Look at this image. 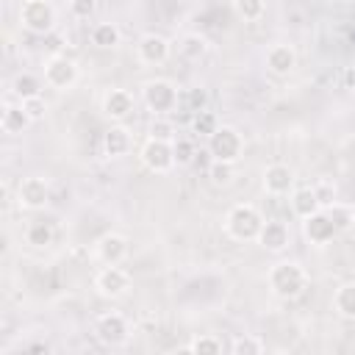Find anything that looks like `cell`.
<instances>
[{
    "label": "cell",
    "mask_w": 355,
    "mask_h": 355,
    "mask_svg": "<svg viewBox=\"0 0 355 355\" xmlns=\"http://www.w3.org/2000/svg\"><path fill=\"white\" fill-rule=\"evenodd\" d=\"M94 336H97V341L105 344V347H122V344L130 338V324H128V319H125L122 313L108 311V313L97 316V322H94Z\"/></svg>",
    "instance_id": "9"
},
{
    "label": "cell",
    "mask_w": 355,
    "mask_h": 355,
    "mask_svg": "<svg viewBox=\"0 0 355 355\" xmlns=\"http://www.w3.org/2000/svg\"><path fill=\"white\" fill-rule=\"evenodd\" d=\"M333 311H336L341 319L355 322V280L341 283V286L333 291Z\"/></svg>",
    "instance_id": "21"
},
{
    "label": "cell",
    "mask_w": 355,
    "mask_h": 355,
    "mask_svg": "<svg viewBox=\"0 0 355 355\" xmlns=\"http://www.w3.org/2000/svg\"><path fill=\"white\" fill-rule=\"evenodd\" d=\"M128 250H130V244H128V239H125L122 233H105V236L97 241L94 255H97L103 263H122V261L128 258Z\"/></svg>",
    "instance_id": "17"
},
{
    "label": "cell",
    "mask_w": 355,
    "mask_h": 355,
    "mask_svg": "<svg viewBox=\"0 0 355 355\" xmlns=\"http://www.w3.org/2000/svg\"><path fill=\"white\" fill-rule=\"evenodd\" d=\"M266 283H269V288H272L275 297H280V300H297V297L305 294L311 277H308V272H305L302 263H297V261H277V263H272V269L266 275Z\"/></svg>",
    "instance_id": "1"
},
{
    "label": "cell",
    "mask_w": 355,
    "mask_h": 355,
    "mask_svg": "<svg viewBox=\"0 0 355 355\" xmlns=\"http://www.w3.org/2000/svg\"><path fill=\"white\" fill-rule=\"evenodd\" d=\"M94 288L108 300H119L130 288V275L119 263H103V269L94 275Z\"/></svg>",
    "instance_id": "10"
},
{
    "label": "cell",
    "mask_w": 355,
    "mask_h": 355,
    "mask_svg": "<svg viewBox=\"0 0 355 355\" xmlns=\"http://www.w3.org/2000/svg\"><path fill=\"white\" fill-rule=\"evenodd\" d=\"M216 128H219V122H216V116H214L208 108L200 111V114H191V130H194L197 136H205V139H208Z\"/></svg>",
    "instance_id": "32"
},
{
    "label": "cell",
    "mask_w": 355,
    "mask_h": 355,
    "mask_svg": "<svg viewBox=\"0 0 355 355\" xmlns=\"http://www.w3.org/2000/svg\"><path fill=\"white\" fill-rule=\"evenodd\" d=\"M44 86H47L44 78H39V75H33V72H19V75H14V80H11V94H14L17 100H25V97L42 94Z\"/></svg>",
    "instance_id": "22"
},
{
    "label": "cell",
    "mask_w": 355,
    "mask_h": 355,
    "mask_svg": "<svg viewBox=\"0 0 355 355\" xmlns=\"http://www.w3.org/2000/svg\"><path fill=\"white\" fill-rule=\"evenodd\" d=\"M263 216L252 202H236L225 216V233L236 241H258Z\"/></svg>",
    "instance_id": "2"
},
{
    "label": "cell",
    "mask_w": 355,
    "mask_h": 355,
    "mask_svg": "<svg viewBox=\"0 0 355 355\" xmlns=\"http://www.w3.org/2000/svg\"><path fill=\"white\" fill-rule=\"evenodd\" d=\"M172 150H175V164H178V166H189V164L194 161V141H191V139L178 136V139L172 141Z\"/></svg>",
    "instance_id": "34"
},
{
    "label": "cell",
    "mask_w": 355,
    "mask_h": 355,
    "mask_svg": "<svg viewBox=\"0 0 355 355\" xmlns=\"http://www.w3.org/2000/svg\"><path fill=\"white\" fill-rule=\"evenodd\" d=\"M28 125H31V116L25 114V108L19 105V100H17V103H6V105H3V114H0V128H3L6 133L17 136V133H22Z\"/></svg>",
    "instance_id": "20"
},
{
    "label": "cell",
    "mask_w": 355,
    "mask_h": 355,
    "mask_svg": "<svg viewBox=\"0 0 355 355\" xmlns=\"http://www.w3.org/2000/svg\"><path fill=\"white\" fill-rule=\"evenodd\" d=\"M288 202H291L294 216H300V219H308L311 214H316V211L322 208V202H319V197H316L313 186H300V189H294Z\"/></svg>",
    "instance_id": "19"
},
{
    "label": "cell",
    "mask_w": 355,
    "mask_h": 355,
    "mask_svg": "<svg viewBox=\"0 0 355 355\" xmlns=\"http://www.w3.org/2000/svg\"><path fill=\"white\" fill-rule=\"evenodd\" d=\"M258 244L269 252H283L291 244V230L280 219H263V227L258 233Z\"/></svg>",
    "instance_id": "15"
},
{
    "label": "cell",
    "mask_w": 355,
    "mask_h": 355,
    "mask_svg": "<svg viewBox=\"0 0 355 355\" xmlns=\"http://www.w3.org/2000/svg\"><path fill=\"white\" fill-rule=\"evenodd\" d=\"M136 111V97L128 92V89H108L103 94V114L114 122H122L128 119L130 114Z\"/></svg>",
    "instance_id": "13"
},
{
    "label": "cell",
    "mask_w": 355,
    "mask_h": 355,
    "mask_svg": "<svg viewBox=\"0 0 355 355\" xmlns=\"http://www.w3.org/2000/svg\"><path fill=\"white\" fill-rule=\"evenodd\" d=\"M130 130L125 125H111L105 133H103V153L108 158H122L130 153Z\"/></svg>",
    "instance_id": "18"
},
{
    "label": "cell",
    "mask_w": 355,
    "mask_h": 355,
    "mask_svg": "<svg viewBox=\"0 0 355 355\" xmlns=\"http://www.w3.org/2000/svg\"><path fill=\"white\" fill-rule=\"evenodd\" d=\"M294 67H297V53H294L291 44L277 42V44H272V47L266 50V69H269L272 75L286 78V75L294 72Z\"/></svg>",
    "instance_id": "16"
},
{
    "label": "cell",
    "mask_w": 355,
    "mask_h": 355,
    "mask_svg": "<svg viewBox=\"0 0 355 355\" xmlns=\"http://www.w3.org/2000/svg\"><path fill=\"white\" fill-rule=\"evenodd\" d=\"M302 233H305V239H308L311 244L322 247V244H330V241L336 239L338 227L333 225V219L327 216V211L319 208L316 214H311L308 219H302Z\"/></svg>",
    "instance_id": "12"
},
{
    "label": "cell",
    "mask_w": 355,
    "mask_h": 355,
    "mask_svg": "<svg viewBox=\"0 0 355 355\" xmlns=\"http://www.w3.org/2000/svg\"><path fill=\"white\" fill-rule=\"evenodd\" d=\"M53 239H55L53 222H47V219H33V222H28V227H25V241H28L31 247H47V244H53Z\"/></svg>",
    "instance_id": "23"
},
{
    "label": "cell",
    "mask_w": 355,
    "mask_h": 355,
    "mask_svg": "<svg viewBox=\"0 0 355 355\" xmlns=\"http://www.w3.org/2000/svg\"><path fill=\"white\" fill-rule=\"evenodd\" d=\"M180 100L186 103V111H191V114H200V111H205V108H208V92H205L202 86L186 89V94H183Z\"/></svg>",
    "instance_id": "33"
},
{
    "label": "cell",
    "mask_w": 355,
    "mask_h": 355,
    "mask_svg": "<svg viewBox=\"0 0 355 355\" xmlns=\"http://www.w3.org/2000/svg\"><path fill=\"white\" fill-rule=\"evenodd\" d=\"M313 191H316V197H319L322 208H327V205L336 200V186H333V183H327V180H319V183L313 186Z\"/></svg>",
    "instance_id": "37"
},
{
    "label": "cell",
    "mask_w": 355,
    "mask_h": 355,
    "mask_svg": "<svg viewBox=\"0 0 355 355\" xmlns=\"http://www.w3.org/2000/svg\"><path fill=\"white\" fill-rule=\"evenodd\" d=\"M263 349H266V344L258 336H250V333L233 338V344H230V352L233 355H261Z\"/></svg>",
    "instance_id": "30"
},
{
    "label": "cell",
    "mask_w": 355,
    "mask_h": 355,
    "mask_svg": "<svg viewBox=\"0 0 355 355\" xmlns=\"http://www.w3.org/2000/svg\"><path fill=\"white\" fill-rule=\"evenodd\" d=\"M341 83H344V89L355 92V67H347V69H344V75H341Z\"/></svg>",
    "instance_id": "38"
},
{
    "label": "cell",
    "mask_w": 355,
    "mask_h": 355,
    "mask_svg": "<svg viewBox=\"0 0 355 355\" xmlns=\"http://www.w3.org/2000/svg\"><path fill=\"white\" fill-rule=\"evenodd\" d=\"M141 100L144 105L155 114V116H166L178 108L180 103V94H178V86L166 78H150L141 83Z\"/></svg>",
    "instance_id": "3"
},
{
    "label": "cell",
    "mask_w": 355,
    "mask_h": 355,
    "mask_svg": "<svg viewBox=\"0 0 355 355\" xmlns=\"http://www.w3.org/2000/svg\"><path fill=\"white\" fill-rule=\"evenodd\" d=\"M139 158L141 164L153 172V175H166L172 172L178 164H175V150H172V141H158V139H150L141 144L139 150Z\"/></svg>",
    "instance_id": "8"
},
{
    "label": "cell",
    "mask_w": 355,
    "mask_h": 355,
    "mask_svg": "<svg viewBox=\"0 0 355 355\" xmlns=\"http://www.w3.org/2000/svg\"><path fill=\"white\" fill-rule=\"evenodd\" d=\"M42 78H44V83L50 89L67 92V89H72L78 83V64L72 58H67L64 53H53L42 67Z\"/></svg>",
    "instance_id": "5"
},
{
    "label": "cell",
    "mask_w": 355,
    "mask_h": 355,
    "mask_svg": "<svg viewBox=\"0 0 355 355\" xmlns=\"http://www.w3.org/2000/svg\"><path fill=\"white\" fill-rule=\"evenodd\" d=\"M122 42V31L114 25V22H97L92 28V44L100 47V50H111Z\"/></svg>",
    "instance_id": "24"
},
{
    "label": "cell",
    "mask_w": 355,
    "mask_h": 355,
    "mask_svg": "<svg viewBox=\"0 0 355 355\" xmlns=\"http://www.w3.org/2000/svg\"><path fill=\"white\" fill-rule=\"evenodd\" d=\"M183 349L191 352V355H219L225 349V344H222V338H216L211 333H202V336H194Z\"/></svg>",
    "instance_id": "26"
},
{
    "label": "cell",
    "mask_w": 355,
    "mask_h": 355,
    "mask_svg": "<svg viewBox=\"0 0 355 355\" xmlns=\"http://www.w3.org/2000/svg\"><path fill=\"white\" fill-rule=\"evenodd\" d=\"M97 11V0H69V14L75 19H92Z\"/></svg>",
    "instance_id": "36"
},
{
    "label": "cell",
    "mask_w": 355,
    "mask_h": 355,
    "mask_svg": "<svg viewBox=\"0 0 355 355\" xmlns=\"http://www.w3.org/2000/svg\"><path fill=\"white\" fill-rule=\"evenodd\" d=\"M14 200L25 211H42L50 202V183L42 175H28V178H22L17 183Z\"/></svg>",
    "instance_id": "7"
},
{
    "label": "cell",
    "mask_w": 355,
    "mask_h": 355,
    "mask_svg": "<svg viewBox=\"0 0 355 355\" xmlns=\"http://www.w3.org/2000/svg\"><path fill=\"white\" fill-rule=\"evenodd\" d=\"M19 22H22L25 31H31L36 36H47L55 28V6H53V0H22Z\"/></svg>",
    "instance_id": "4"
},
{
    "label": "cell",
    "mask_w": 355,
    "mask_h": 355,
    "mask_svg": "<svg viewBox=\"0 0 355 355\" xmlns=\"http://www.w3.org/2000/svg\"><path fill=\"white\" fill-rule=\"evenodd\" d=\"M147 136L150 139H158V141H175L178 139V128L172 125V119L166 116H155L147 128Z\"/></svg>",
    "instance_id": "31"
},
{
    "label": "cell",
    "mask_w": 355,
    "mask_h": 355,
    "mask_svg": "<svg viewBox=\"0 0 355 355\" xmlns=\"http://www.w3.org/2000/svg\"><path fill=\"white\" fill-rule=\"evenodd\" d=\"M208 178H211V183L214 186H230L233 183V178H236V164H230V161H211V166H208Z\"/></svg>",
    "instance_id": "29"
},
{
    "label": "cell",
    "mask_w": 355,
    "mask_h": 355,
    "mask_svg": "<svg viewBox=\"0 0 355 355\" xmlns=\"http://www.w3.org/2000/svg\"><path fill=\"white\" fill-rule=\"evenodd\" d=\"M172 53V44L166 36L161 33H144L139 42H136V58L139 64L144 67H161Z\"/></svg>",
    "instance_id": "11"
},
{
    "label": "cell",
    "mask_w": 355,
    "mask_h": 355,
    "mask_svg": "<svg viewBox=\"0 0 355 355\" xmlns=\"http://www.w3.org/2000/svg\"><path fill=\"white\" fill-rule=\"evenodd\" d=\"M294 169L286 164H269L263 169V191L272 197H283L288 191H294Z\"/></svg>",
    "instance_id": "14"
},
{
    "label": "cell",
    "mask_w": 355,
    "mask_h": 355,
    "mask_svg": "<svg viewBox=\"0 0 355 355\" xmlns=\"http://www.w3.org/2000/svg\"><path fill=\"white\" fill-rule=\"evenodd\" d=\"M19 105L25 108V114L31 116V122H39V119L47 116V100H44L42 94H36V97H25V100H19Z\"/></svg>",
    "instance_id": "35"
},
{
    "label": "cell",
    "mask_w": 355,
    "mask_h": 355,
    "mask_svg": "<svg viewBox=\"0 0 355 355\" xmlns=\"http://www.w3.org/2000/svg\"><path fill=\"white\" fill-rule=\"evenodd\" d=\"M233 11L244 22H258L266 14V0H233Z\"/></svg>",
    "instance_id": "27"
},
{
    "label": "cell",
    "mask_w": 355,
    "mask_h": 355,
    "mask_svg": "<svg viewBox=\"0 0 355 355\" xmlns=\"http://www.w3.org/2000/svg\"><path fill=\"white\" fill-rule=\"evenodd\" d=\"M208 153L216 158V161H230L236 164L244 153V139L236 128L230 125H219L211 136H208Z\"/></svg>",
    "instance_id": "6"
},
{
    "label": "cell",
    "mask_w": 355,
    "mask_h": 355,
    "mask_svg": "<svg viewBox=\"0 0 355 355\" xmlns=\"http://www.w3.org/2000/svg\"><path fill=\"white\" fill-rule=\"evenodd\" d=\"M178 50L183 58L189 61H200L205 53H208V39L202 33H186L180 42H178Z\"/></svg>",
    "instance_id": "25"
},
{
    "label": "cell",
    "mask_w": 355,
    "mask_h": 355,
    "mask_svg": "<svg viewBox=\"0 0 355 355\" xmlns=\"http://www.w3.org/2000/svg\"><path fill=\"white\" fill-rule=\"evenodd\" d=\"M327 216L333 219V225L338 227V230H347L352 222H355V205H347V202H338V200H333L327 208Z\"/></svg>",
    "instance_id": "28"
}]
</instances>
